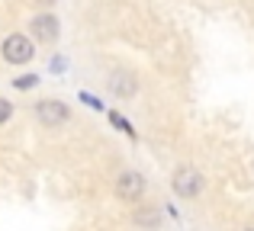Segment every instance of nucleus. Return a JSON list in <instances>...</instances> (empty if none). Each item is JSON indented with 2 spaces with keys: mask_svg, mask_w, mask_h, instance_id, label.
Returning <instances> with one entry per match:
<instances>
[{
  "mask_svg": "<svg viewBox=\"0 0 254 231\" xmlns=\"http://www.w3.org/2000/svg\"><path fill=\"white\" fill-rule=\"evenodd\" d=\"M3 58L10 64H26V61H32V55H36V48H32V42L23 36V32H13V36H6L3 39Z\"/></svg>",
  "mask_w": 254,
  "mask_h": 231,
  "instance_id": "f257e3e1",
  "label": "nucleus"
},
{
  "mask_svg": "<svg viewBox=\"0 0 254 231\" xmlns=\"http://www.w3.org/2000/svg\"><path fill=\"white\" fill-rule=\"evenodd\" d=\"M203 189V174L196 167H180L174 174V193L184 196V199H193V196Z\"/></svg>",
  "mask_w": 254,
  "mask_h": 231,
  "instance_id": "f03ea898",
  "label": "nucleus"
},
{
  "mask_svg": "<svg viewBox=\"0 0 254 231\" xmlns=\"http://www.w3.org/2000/svg\"><path fill=\"white\" fill-rule=\"evenodd\" d=\"M36 116H39V122H45L52 129V125H64L71 119V113H68V106H64L62 100H42L36 106Z\"/></svg>",
  "mask_w": 254,
  "mask_h": 231,
  "instance_id": "7ed1b4c3",
  "label": "nucleus"
},
{
  "mask_svg": "<svg viewBox=\"0 0 254 231\" xmlns=\"http://www.w3.org/2000/svg\"><path fill=\"white\" fill-rule=\"evenodd\" d=\"M142 189H145V180H142V174H135V170H126V174L119 177V183H116V193L123 196V199H138Z\"/></svg>",
  "mask_w": 254,
  "mask_h": 231,
  "instance_id": "20e7f679",
  "label": "nucleus"
},
{
  "mask_svg": "<svg viewBox=\"0 0 254 231\" xmlns=\"http://www.w3.org/2000/svg\"><path fill=\"white\" fill-rule=\"evenodd\" d=\"M32 36H36L39 42H55V39H58V19L52 16V13L36 16V19H32Z\"/></svg>",
  "mask_w": 254,
  "mask_h": 231,
  "instance_id": "39448f33",
  "label": "nucleus"
},
{
  "mask_svg": "<svg viewBox=\"0 0 254 231\" xmlns=\"http://www.w3.org/2000/svg\"><path fill=\"white\" fill-rule=\"evenodd\" d=\"M113 90L123 96V93H132V90H135V84H132V81H123V74H116V81H113Z\"/></svg>",
  "mask_w": 254,
  "mask_h": 231,
  "instance_id": "423d86ee",
  "label": "nucleus"
},
{
  "mask_svg": "<svg viewBox=\"0 0 254 231\" xmlns=\"http://www.w3.org/2000/svg\"><path fill=\"white\" fill-rule=\"evenodd\" d=\"M36 84H39L36 74H26V77H16V81H13V87H16V90H29V87H36Z\"/></svg>",
  "mask_w": 254,
  "mask_h": 231,
  "instance_id": "0eeeda50",
  "label": "nucleus"
},
{
  "mask_svg": "<svg viewBox=\"0 0 254 231\" xmlns=\"http://www.w3.org/2000/svg\"><path fill=\"white\" fill-rule=\"evenodd\" d=\"M110 122L116 125V129H123V132H129V135H132V125H129V119H123L119 113H110Z\"/></svg>",
  "mask_w": 254,
  "mask_h": 231,
  "instance_id": "6e6552de",
  "label": "nucleus"
},
{
  "mask_svg": "<svg viewBox=\"0 0 254 231\" xmlns=\"http://www.w3.org/2000/svg\"><path fill=\"white\" fill-rule=\"evenodd\" d=\"M10 116H13V106H10V100H3V96H0V122H6Z\"/></svg>",
  "mask_w": 254,
  "mask_h": 231,
  "instance_id": "1a4fd4ad",
  "label": "nucleus"
},
{
  "mask_svg": "<svg viewBox=\"0 0 254 231\" xmlns=\"http://www.w3.org/2000/svg\"><path fill=\"white\" fill-rule=\"evenodd\" d=\"M39 3H52V0H39Z\"/></svg>",
  "mask_w": 254,
  "mask_h": 231,
  "instance_id": "9d476101",
  "label": "nucleus"
},
{
  "mask_svg": "<svg viewBox=\"0 0 254 231\" xmlns=\"http://www.w3.org/2000/svg\"><path fill=\"white\" fill-rule=\"evenodd\" d=\"M248 231H254V228H248Z\"/></svg>",
  "mask_w": 254,
  "mask_h": 231,
  "instance_id": "9b49d317",
  "label": "nucleus"
}]
</instances>
